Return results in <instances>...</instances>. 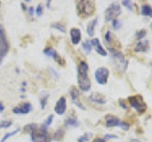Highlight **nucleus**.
<instances>
[{"label":"nucleus","instance_id":"4","mask_svg":"<svg viewBox=\"0 0 152 142\" xmlns=\"http://www.w3.org/2000/svg\"><path fill=\"white\" fill-rule=\"evenodd\" d=\"M32 142H49L51 137L47 131V128L42 125L40 128H37L30 134Z\"/></svg>","mask_w":152,"mask_h":142},{"label":"nucleus","instance_id":"11","mask_svg":"<svg viewBox=\"0 0 152 142\" xmlns=\"http://www.w3.org/2000/svg\"><path fill=\"white\" fill-rule=\"evenodd\" d=\"M66 109H67V100L65 97H61L57 100L56 105L54 107V111L57 115L62 116L66 113Z\"/></svg>","mask_w":152,"mask_h":142},{"label":"nucleus","instance_id":"16","mask_svg":"<svg viewBox=\"0 0 152 142\" xmlns=\"http://www.w3.org/2000/svg\"><path fill=\"white\" fill-rule=\"evenodd\" d=\"M148 47H149L148 41H139L137 45L135 46L134 50L136 52H145L148 49Z\"/></svg>","mask_w":152,"mask_h":142},{"label":"nucleus","instance_id":"33","mask_svg":"<svg viewBox=\"0 0 152 142\" xmlns=\"http://www.w3.org/2000/svg\"><path fill=\"white\" fill-rule=\"evenodd\" d=\"M145 35H147V30H145V29H141L140 31L137 32V39L138 40H142L143 38H145Z\"/></svg>","mask_w":152,"mask_h":142},{"label":"nucleus","instance_id":"18","mask_svg":"<svg viewBox=\"0 0 152 142\" xmlns=\"http://www.w3.org/2000/svg\"><path fill=\"white\" fill-rule=\"evenodd\" d=\"M65 125L66 126H73V127H77L79 125V121L76 117L70 116L66 120H65Z\"/></svg>","mask_w":152,"mask_h":142},{"label":"nucleus","instance_id":"43","mask_svg":"<svg viewBox=\"0 0 152 142\" xmlns=\"http://www.w3.org/2000/svg\"><path fill=\"white\" fill-rule=\"evenodd\" d=\"M49 4H51V1H47V8L49 9Z\"/></svg>","mask_w":152,"mask_h":142},{"label":"nucleus","instance_id":"38","mask_svg":"<svg viewBox=\"0 0 152 142\" xmlns=\"http://www.w3.org/2000/svg\"><path fill=\"white\" fill-rule=\"evenodd\" d=\"M28 11H29V14L30 15V16H32L33 13H34V8H33V7H30Z\"/></svg>","mask_w":152,"mask_h":142},{"label":"nucleus","instance_id":"13","mask_svg":"<svg viewBox=\"0 0 152 142\" xmlns=\"http://www.w3.org/2000/svg\"><path fill=\"white\" fill-rule=\"evenodd\" d=\"M81 38H82V34H81V30L79 29L73 27V29H70V40L73 45H78L80 41H81Z\"/></svg>","mask_w":152,"mask_h":142},{"label":"nucleus","instance_id":"42","mask_svg":"<svg viewBox=\"0 0 152 142\" xmlns=\"http://www.w3.org/2000/svg\"><path fill=\"white\" fill-rule=\"evenodd\" d=\"M4 105H3L2 102H0V112H3V110H4Z\"/></svg>","mask_w":152,"mask_h":142},{"label":"nucleus","instance_id":"39","mask_svg":"<svg viewBox=\"0 0 152 142\" xmlns=\"http://www.w3.org/2000/svg\"><path fill=\"white\" fill-rule=\"evenodd\" d=\"M119 104H120V106H122L124 109H128V106L126 105V103L124 102V100H119Z\"/></svg>","mask_w":152,"mask_h":142},{"label":"nucleus","instance_id":"22","mask_svg":"<svg viewBox=\"0 0 152 142\" xmlns=\"http://www.w3.org/2000/svg\"><path fill=\"white\" fill-rule=\"evenodd\" d=\"M105 44L107 45V47H109L110 44H112V41H113V36H112V33H111L110 30H107V32H105Z\"/></svg>","mask_w":152,"mask_h":142},{"label":"nucleus","instance_id":"8","mask_svg":"<svg viewBox=\"0 0 152 142\" xmlns=\"http://www.w3.org/2000/svg\"><path fill=\"white\" fill-rule=\"evenodd\" d=\"M9 51V43L6 38L5 29L1 25H0V60L6 56V54Z\"/></svg>","mask_w":152,"mask_h":142},{"label":"nucleus","instance_id":"12","mask_svg":"<svg viewBox=\"0 0 152 142\" xmlns=\"http://www.w3.org/2000/svg\"><path fill=\"white\" fill-rule=\"evenodd\" d=\"M91 44L92 47L94 48L95 51L97 52L99 55H101V56H107V50H105V49L103 47H102L101 43H100V41H99L98 38L92 39L91 41Z\"/></svg>","mask_w":152,"mask_h":142},{"label":"nucleus","instance_id":"23","mask_svg":"<svg viewBox=\"0 0 152 142\" xmlns=\"http://www.w3.org/2000/svg\"><path fill=\"white\" fill-rule=\"evenodd\" d=\"M49 98V95L47 93L45 95H43L41 98H40V106H41V109L44 110L46 108V105H47V102H48V100Z\"/></svg>","mask_w":152,"mask_h":142},{"label":"nucleus","instance_id":"21","mask_svg":"<svg viewBox=\"0 0 152 142\" xmlns=\"http://www.w3.org/2000/svg\"><path fill=\"white\" fill-rule=\"evenodd\" d=\"M64 137H65V130L63 128H59L58 130L54 133L53 139L54 140H62Z\"/></svg>","mask_w":152,"mask_h":142},{"label":"nucleus","instance_id":"27","mask_svg":"<svg viewBox=\"0 0 152 142\" xmlns=\"http://www.w3.org/2000/svg\"><path fill=\"white\" fill-rule=\"evenodd\" d=\"M83 48L85 49V51L86 53H89V52L91 51V41H88V40H86L85 42L83 43Z\"/></svg>","mask_w":152,"mask_h":142},{"label":"nucleus","instance_id":"46","mask_svg":"<svg viewBox=\"0 0 152 142\" xmlns=\"http://www.w3.org/2000/svg\"><path fill=\"white\" fill-rule=\"evenodd\" d=\"M0 63H1V60H0Z\"/></svg>","mask_w":152,"mask_h":142},{"label":"nucleus","instance_id":"10","mask_svg":"<svg viewBox=\"0 0 152 142\" xmlns=\"http://www.w3.org/2000/svg\"><path fill=\"white\" fill-rule=\"evenodd\" d=\"M32 110V106L30 102H24L22 104L18 106H15L14 109H12V112L16 115H26V114H29L30 111Z\"/></svg>","mask_w":152,"mask_h":142},{"label":"nucleus","instance_id":"20","mask_svg":"<svg viewBox=\"0 0 152 142\" xmlns=\"http://www.w3.org/2000/svg\"><path fill=\"white\" fill-rule=\"evenodd\" d=\"M38 128L37 127V124H35V123H30V124H27L26 126L24 127L23 129V132H24V134H32V133L36 130V129Z\"/></svg>","mask_w":152,"mask_h":142},{"label":"nucleus","instance_id":"37","mask_svg":"<svg viewBox=\"0 0 152 142\" xmlns=\"http://www.w3.org/2000/svg\"><path fill=\"white\" fill-rule=\"evenodd\" d=\"M110 138H117V135H105V139H110Z\"/></svg>","mask_w":152,"mask_h":142},{"label":"nucleus","instance_id":"45","mask_svg":"<svg viewBox=\"0 0 152 142\" xmlns=\"http://www.w3.org/2000/svg\"><path fill=\"white\" fill-rule=\"evenodd\" d=\"M151 67H152V63H151Z\"/></svg>","mask_w":152,"mask_h":142},{"label":"nucleus","instance_id":"17","mask_svg":"<svg viewBox=\"0 0 152 142\" xmlns=\"http://www.w3.org/2000/svg\"><path fill=\"white\" fill-rule=\"evenodd\" d=\"M141 14L143 16H147L152 18V7L148 4H144L141 7Z\"/></svg>","mask_w":152,"mask_h":142},{"label":"nucleus","instance_id":"30","mask_svg":"<svg viewBox=\"0 0 152 142\" xmlns=\"http://www.w3.org/2000/svg\"><path fill=\"white\" fill-rule=\"evenodd\" d=\"M11 124H12L11 120H2V121H0V129L9 128V127H11Z\"/></svg>","mask_w":152,"mask_h":142},{"label":"nucleus","instance_id":"19","mask_svg":"<svg viewBox=\"0 0 152 142\" xmlns=\"http://www.w3.org/2000/svg\"><path fill=\"white\" fill-rule=\"evenodd\" d=\"M96 25H97V19L91 20V22L88 23V27H86V31H88V34L89 36H93L94 35V29H95Z\"/></svg>","mask_w":152,"mask_h":142},{"label":"nucleus","instance_id":"24","mask_svg":"<svg viewBox=\"0 0 152 142\" xmlns=\"http://www.w3.org/2000/svg\"><path fill=\"white\" fill-rule=\"evenodd\" d=\"M53 59L55 60L56 63H58V64H60L61 66H66V60L64 59L63 57H61L58 53H56L53 56Z\"/></svg>","mask_w":152,"mask_h":142},{"label":"nucleus","instance_id":"1","mask_svg":"<svg viewBox=\"0 0 152 142\" xmlns=\"http://www.w3.org/2000/svg\"><path fill=\"white\" fill-rule=\"evenodd\" d=\"M88 64L85 61L80 62L77 67V82L80 90L83 92H88L91 89V82L88 78Z\"/></svg>","mask_w":152,"mask_h":142},{"label":"nucleus","instance_id":"32","mask_svg":"<svg viewBox=\"0 0 152 142\" xmlns=\"http://www.w3.org/2000/svg\"><path fill=\"white\" fill-rule=\"evenodd\" d=\"M112 27H114V29H119L122 27V22L119 19H114L112 20Z\"/></svg>","mask_w":152,"mask_h":142},{"label":"nucleus","instance_id":"31","mask_svg":"<svg viewBox=\"0 0 152 142\" xmlns=\"http://www.w3.org/2000/svg\"><path fill=\"white\" fill-rule=\"evenodd\" d=\"M89 137H91V135H89V134H84L83 135H81V137H78L77 141H78V142H86V141L89 140Z\"/></svg>","mask_w":152,"mask_h":142},{"label":"nucleus","instance_id":"5","mask_svg":"<svg viewBox=\"0 0 152 142\" xmlns=\"http://www.w3.org/2000/svg\"><path fill=\"white\" fill-rule=\"evenodd\" d=\"M128 101L130 105L134 108L138 113H145V110H147V104H145L144 98H143L141 95L131 96V97L128 98Z\"/></svg>","mask_w":152,"mask_h":142},{"label":"nucleus","instance_id":"3","mask_svg":"<svg viewBox=\"0 0 152 142\" xmlns=\"http://www.w3.org/2000/svg\"><path fill=\"white\" fill-rule=\"evenodd\" d=\"M77 11L79 16L83 18L89 17L94 13L95 11V4L93 1L88 0H82L77 2Z\"/></svg>","mask_w":152,"mask_h":142},{"label":"nucleus","instance_id":"26","mask_svg":"<svg viewBox=\"0 0 152 142\" xmlns=\"http://www.w3.org/2000/svg\"><path fill=\"white\" fill-rule=\"evenodd\" d=\"M56 53H57L56 50H55V49H53V48H47L46 49H44V54H46L49 57H52V58H53V56Z\"/></svg>","mask_w":152,"mask_h":142},{"label":"nucleus","instance_id":"40","mask_svg":"<svg viewBox=\"0 0 152 142\" xmlns=\"http://www.w3.org/2000/svg\"><path fill=\"white\" fill-rule=\"evenodd\" d=\"M93 142H105V138H101V137H96L93 140Z\"/></svg>","mask_w":152,"mask_h":142},{"label":"nucleus","instance_id":"2","mask_svg":"<svg viewBox=\"0 0 152 142\" xmlns=\"http://www.w3.org/2000/svg\"><path fill=\"white\" fill-rule=\"evenodd\" d=\"M112 56V59L114 62V66L115 69L120 73H124L128 68V60H126L125 56L121 51L116 50L115 48H108Z\"/></svg>","mask_w":152,"mask_h":142},{"label":"nucleus","instance_id":"28","mask_svg":"<svg viewBox=\"0 0 152 142\" xmlns=\"http://www.w3.org/2000/svg\"><path fill=\"white\" fill-rule=\"evenodd\" d=\"M122 5L124 6V7H126L128 10L129 11H133V6H134V4H133V2L131 1H128V0H123L122 1Z\"/></svg>","mask_w":152,"mask_h":142},{"label":"nucleus","instance_id":"41","mask_svg":"<svg viewBox=\"0 0 152 142\" xmlns=\"http://www.w3.org/2000/svg\"><path fill=\"white\" fill-rule=\"evenodd\" d=\"M20 5H21V8H22V10H23L24 11L28 10V9H27V7H26V5H25V4H24V3H21V4H20Z\"/></svg>","mask_w":152,"mask_h":142},{"label":"nucleus","instance_id":"29","mask_svg":"<svg viewBox=\"0 0 152 142\" xmlns=\"http://www.w3.org/2000/svg\"><path fill=\"white\" fill-rule=\"evenodd\" d=\"M51 27H53V29H57L59 30V31H61V32H66V29H65V27L63 26V25H61V24H59V23H54V24H52L51 25Z\"/></svg>","mask_w":152,"mask_h":142},{"label":"nucleus","instance_id":"34","mask_svg":"<svg viewBox=\"0 0 152 142\" xmlns=\"http://www.w3.org/2000/svg\"><path fill=\"white\" fill-rule=\"evenodd\" d=\"M35 13H36V15H37L38 17L42 16V14H43V7H42L41 4H38V5H37L36 10H35Z\"/></svg>","mask_w":152,"mask_h":142},{"label":"nucleus","instance_id":"6","mask_svg":"<svg viewBox=\"0 0 152 142\" xmlns=\"http://www.w3.org/2000/svg\"><path fill=\"white\" fill-rule=\"evenodd\" d=\"M122 13V10H121V7L118 3L114 2L111 3L105 12V18L107 22H109V21H112L114 19L119 16V15Z\"/></svg>","mask_w":152,"mask_h":142},{"label":"nucleus","instance_id":"36","mask_svg":"<svg viewBox=\"0 0 152 142\" xmlns=\"http://www.w3.org/2000/svg\"><path fill=\"white\" fill-rule=\"evenodd\" d=\"M129 124L128 123H126V122H125V121H121L120 122V124H119V127H121L123 129V130H125V131H128V129H129Z\"/></svg>","mask_w":152,"mask_h":142},{"label":"nucleus","instance_id":"47","mask_svg":"<svg viewBox=\"0 0 152 142\" xmlns=\"http://www.w3.org/2000/svg\"><path fill=\"white\" fill-rule=\"evenodd\" d=\"M0 5H1V3H0Z\"/></svg>","mask_w":152,"mask_h":142},{"label":"nucleus","instance_id":"14","mask_svg":"<svg viewBox=\"0 0 152 142\" xmlns=\"http://www.w3.org/2000/svg\"><path fill=\"white\" fill-rule=\"evenodd\" d=\"M89 100L95 103H99V104H105L107 102V98H105V96L101 93H98V92L91 93V96H89Z\"/></svg>","mask_w":152,"mask_h":142},{"label":"nucleus","instance_id":"44","mask_svg":"<svg viewBox=\"0 0 152 142\" xmlns=\"http://www.w3.org/2000/svg\"><path fill=\"white\" fill-rule=\"evenodd\" d=\"M150 27H151V29H152V24H151V25H150Z\"/></svg>","mask_w":152,"mask_h":142},{"label":"nucleus","instance_id":"9","mask_svg":"<svg viewBox=\"0 0 152 142\" xmlns=\"http://www.w3.org/2000/svg\"><path fill=\"white\" fill-rule=\"evenodd\" d=\"M70 98H71V100H72V102L75 104L77 107H79L80 109L82 110H86V107L84 106V104L81 102V101L79 100V96H80V92L79 90L77 89L76 87H71L70 91Z\"/></svg>","mask_w":152,"mask_h":142},{"label":"nucleus","instance_id":"7","mask_svg":"<svg viewBox=\"0 0 152 142\" xmlns=\"http://www.w3.org/2000/svg\"><path fill=\"white\" fill-rule=\"evenodd\" d=\"M108 76H109V70L105 66L99 67V68L96 69L95 73H94V77H95L96 82L101 85L107 84Z\"/></svg>","mask_w":152,"mask_h":142},{"label":"nucleus","instance_id":"25","mask_svg":"<svg viewBox=\"0 0 152 142\" xmlns=\"http://www.w3.org/2000/svg\"><path fill=\"white\" fill-rule=\"evenodd\" d=\"M18 132H20V129H19V128L16 129V130H14V131H12V132L8 133V134H5V135L2 137V139H1V141H0V142H5L6 140L8 139V138H10L11 137H12V135H16Z\"/></svg>","mask_w":152,"mask_h":142},{"label":"nucleus","instance_id":"15","mask_svg":"<svg viewBox=\"0 0 152 142\" xmlns=\"http://www.w3.org/2000/svg\"><path fill=\"white\" fill-rule=\"evenodd\" d=\"M121 120L117 117L113 115H107L105 116V125L107 127H114V126H119Z\"/></svg>","mask_w":152,"mask_h":142},{"label":"nucleus","instance_id":"35","mask_svg":"<svg viewBox=\"0 0 152 142\" xmlns=\"http://www.w3.org/2000/svg\"><path fill=\"white\" fill-rule=\"evenodd\" d=\"M52 120H53V115H51V116H49V117H48V119H46V121H45V124H44V126H45L46 128H47V127H49V126L51 124Z\"/></svg>","mask_w":152,"mask_h":142}]
</instances>
